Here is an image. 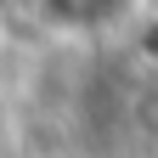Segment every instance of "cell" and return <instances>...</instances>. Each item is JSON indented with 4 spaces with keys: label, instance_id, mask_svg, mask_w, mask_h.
<instances>
[{
    "label": "cell",
    "instance_id": "obj_1",
    "mask_svg": "<svg viewBox=\"0 0 158 158\" xmlns=\"http://www.w3.org/2000/svg\"><path fill=\"white\" fill-rule=\"evenodd\" d=\"M135 6H141V0H40L45 23L62 28V34H102V28H118Z\"/></svg>",
    "mask_w": 158,
    "mask_h": 158
}]
</instances>
